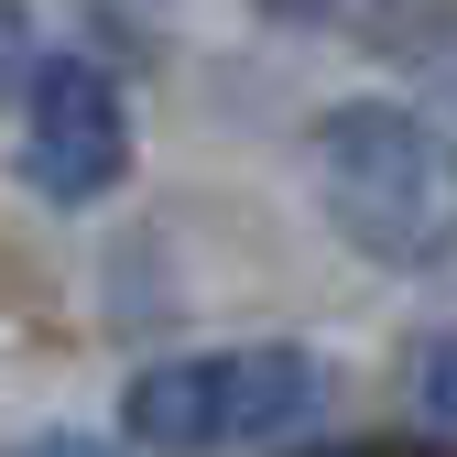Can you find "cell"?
<instances>
[{
	"mask_svg": "<svg viewBox=\"0 0 457 457\" xmlns=\"http://www.w3.org/2000/svg\"><path fill=\"white\" fill-rule=\"evenodd\" d=\"M316 403V360L305 349H207V360H163L120 392V425L142 446H240L283 436Z\"/></svg>",
	"mask_w": 457,
	"mask_h": 457,
	"instance_id": "7a4b0ae2",
	"label": "cell"
},
{
	"mask_svg": "<svg viewBox=\"0 0 457 457\" xmlns=\"http://www.w3.org/2000/svg\"><path fill=\"white\" fill-rule=\"evenodd\" d=\"M316 186L337 240L381 272H425L457 251V142L392 98H349L316 120Z\"/></svg>",
	"mask_w": 457,
	"mask_h": 457,
	"instance_id": "6da1fadb",
	"label": "cell"
},
{
	"mask_svg": "<svg viewBox=\"0 0 457 457\" xmlns=\"http://www.w3.org/2000/svg\"><path fill=\"white\" fill-rule=\"evenodd\" d=\"M131 175V109L87 54H54L22 87V186L44 207H87Z\"/></svg>",
	"mask_w": 457,
	"mask_h": 457,
	"instance_id": "3957f363",
	"label": "cell"
},
{
	"mask_svg": "<svg viewBox=\"0 0 457 457\" xmlns=\"http://www.w3.org/2000/svg\"><path fill=\"white\" fill-rule=\"evenodd\" d=\"M414 403L436 436H457V337H425V360H414Z\"/></svg>",
	"mask_w": 457,
	"mask_h": 457,
	"instance_id": "277c9868",
	"label": "cell"
},
{
	"mask_svg": "<svg viewBox=\"0 0 457 457\" xmlns=\"http://www.w3.org/2000/svg\"><path fill=\"white\" fill-rule=\"evenodd\" d=\"M12 457H120L109 436H77V425H44V436H22Z\"/></svg>",
	"mask_w": 457,
	"mask_h": 457,
	"instance_id": "5b68a950",
	"label": "cell"
}]
</instances>
